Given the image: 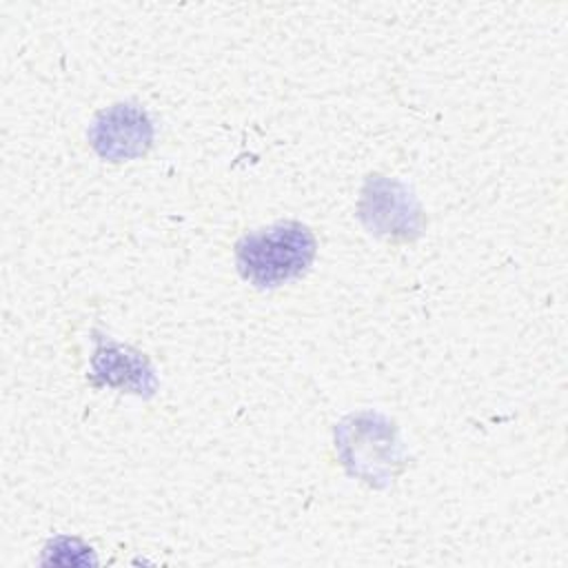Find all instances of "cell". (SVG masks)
I'll use <instances>...</instances> for the list:
<instances>
[{
  "label": "cell",
  "instance_id": "3",
  "mask_svg": "<svg viewBox=\"0 0 568 568\" xmlns=\"http://www.w3.org/2000/svg\"><path fill=\"white\" fill-rule=\"evenodd\" d=\"M44 564H62V566H84V564H98L93 550L84 546L75 537H55L44 548Z\"/></svg>",
  "mask_w": 568,
  "mask_h": 568
},
{
  "label": "cell",
  "instance_id": "2",
  "mask_svg": "<svg viewBox=\"0 0 568 568\" xmlns=\"http://www.w3.org/2000/svg\"><path fill=\"white\" fill-rule=\"evenodd\" d=\"M151 133L144 111L131 104H115L95 118L89 138L102 158L120 162L142 155L151 144Z\"/></svg>",
  "mask_w": 568,
  "mask_h": 568
},
{
  "label": "cell",
  "instance_id": "1",
  "mask_svg": "<svg viewBox=\"0 0 568 568\" xmlns=\"http://www.w3.org/2000/svg\"><path fill=\"white\" fill-rule=\"evenodd\" d=\"M315 235L302 222H277L246 233L235 244L240 275L260 288L300 277L315 257Z\"/></svg>",
  "mask_w": 568,
  "mask_h": 568
}]
</instances>
